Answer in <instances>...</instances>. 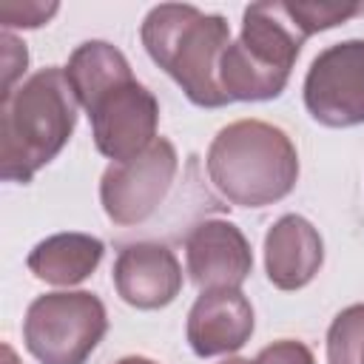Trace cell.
I'll return each mask as SVG.
<instances>
[{"instance_id":"cell-4","label":"cell","mask_w":364,"mask_h":364,"mask_svg":"<svg viewBox=\"0 0 364 364\" xmlns=\"http://www.w3.org/2000/svg\"><path fill=\"white\" fill-rule=\"evenodd\" d=\"M205 168L219 196L239 208L273 205L299 182L293 139L264 119H236L219 128L208 148Z\"/></svg>"},{"instance_id":"cell-12","label":"cell","mask_w":364,"mask_h":364,"mask_svg":"<svg viewBox=\"0 0 364 364\" xmlns=\"http://www.w3.org/2000/svg\"><path fill=\"white\" fill-rule=\"evenodd\" d=\"M324 262L321 233L299 213H284L264 233V270L273 287L301 290Z\"/></svg>"},{"instance_id":"cell-9","label":"cell","mask_w":364,"mask_h":364,"mask_svg":"<svg viewBox=\"0 0 364 364\" xmlns=\"http://www.w3.org/2000/svg\"><path fill=\"white\" fill-rule=\"evenodd\" d=\"M185 267L202 293L239 290L253 270V250L233 222L205 219L185 239Z\"/></svg>"},{"instance_id":"cell-16","label":"cell","mask_w":364,"mask_h":364,"mask_svg":"<svg viewBox=\"0 0 364 364\" xmlns=\"http://www.w3.org/2000/svg\"><path fill=\"white\" fill-rule=\"evenodd\" d=\"M250 364H316V358L307 344H301L296 338H279V341L267 344Z\"/></svg>"},{"instance_id":"cell-2","label":"cell","mask_w":364,"mask_h":364,"mask_svg":"<svg viewBox=\"0 0 364 364\" xmlns=\"http://www.w3.org/2000/svg\"><path fill=\"white\" fill-rule=\"evenodd\" d=\"M80 100L65 68L48 65L3 94L0 102V176L31 182L71 139Z\"/></svg>"},{"instance_id":"cell-7","label":"cell","mask_w":364,"mask_h":364,"mask_svg":"<svg viewBox=\"0 0 364 364\" xmlns=\"http://www.w3.org/2000/svg\"><path fill=\"white\" fill-rule=\"evenodd\" d=\"M179 156L171 139L156 136L142 154L125 162H111L100 179V202L105 216L119 225L148 222L173 188Z\"/></svg>"},{"instance_id":"cell-1","label":"cell","mask_w":364,"mask_h":364,"mask_svg":"<svg viewBox=\"0 0 364 364\" xmlns=\"http://www.w3.org/2000/svg\"><path fill=\"white\" fill-rule=\"evenodd\" d=\"M65 77L91 119V136L102 156L125 162L156 139L159 102L134 77L117 46L105 40L80 43L68 57Z\"/></svg>"},{"instance_id":"cell-17","label":"cell","mask_w":364,"mask_h":364,"mask_svg":"<svg viewBox=\"0 0 364 364\" xmlns=\"http://www.w3.org/2000/svg\"><path fill=\"white\" fill-rule=\"evenodd\" d=\"M0 43H3V94H9L14 88V80L28 65V51H26V43H20L11 31H3Z\"/></svg>"},{"instance_id":"cell-6","label":"cell","mask_w":364,"mask_h":364,"mask_svg":"<svg viewBox=\"0 0 364 364\" xmlns=\"http://www.w3.org/2000/svg\"><path fill=\"white\" fill-rule=\"evenodd\" d=\"M105 330V304L88 290L43 293L28 304L23 318L26 350L40 364H85Z\"/></svg>"},{"instance_id":"cell-11","label":"cell","mask_w":364,"mask_h":364,"mask_svg":"<svg viewBox=\"0 0 364 364\" xmlns=\"http://www.w3.org/2000/svg\"><path fill=\"white\" fill-rule=\"evenodd\" d=\"M253 324V307L242 290H205L188 313L185 336L199 358H213L245 347Z\"/></svg>"},{"instance_id":"cell-19","label":"cell","mask_w":364,"mask_h":364,"mask_svg":"<svg viewBox=\"0 0 364 364\" xmlns=\"http://www.w3.org/2000/svg\"><path fill=\"white\" fill-rule=\"evenodd\" d=\"M3 355H6V364H17V358H14V353H11L9 344H3Z\"/></svg>"},{"instance_id":"cell-10","label":"cell","mask_w":364,"mask_h":364,"mask_svg":"<svg viewBox=\"0 0 364 364\" xmlns=\"http://www.w3.org/2000/svg\"><path fill=\"white\" fill-rule=\"evenodd\" d=\"M114 287L136 310L168 307L182 290V267L171 247L159 242L125 245L114 262Z\"/></svg>"},{"instance_id":"cell-14","label":"cell","mask_w":364,"mask_h":364,"mask_svg":"<svg viewBox=\"0 0 364 364\" xmlns=\"http://www.w3.org/2000/svg\"><path fill=\"white\" fill-rule=\"evenodd\" d=\"M327 364H364V304L344 307L327 330Z\"/></svg>"},{"instance_id":"cell-15","label":"cell","mask_w":364,"mask_h":364,"mask_svg":"<svg viewBox=\"0 0 364 364\" xmlns=\"http://www.w3.org/2000/svg\"><path fill=\"white\" fill-rule=\"evenodd\" d=\"M57 3H17V0H3L0 3V23L3 28H40L57 14Z\"/></svg>"},{"instance_id":"cell-3","label":"cell","mask_w":364,"mask_h":364,"mask_svg":"<svg viewBox=\"0 0 364 364\" xmlns=\"http://www.w3.org/2000/svg\"><path fill=\"white\" fill-rule=\"evenodd\" d=\"M148 57L199 108L228 105L219 82V63L230 46V26L222 14H208L191 3L154 6L139 28Z\"/></svg>"},{"instance_id":"cell-20","label":"cell","mask_w":364,"mask_h":364,"mask_svg":"<svg viewBox=\"0 0 364 364\" xmlns=\"http://www.w3.org/2000/svg\"><path fill=\"white\" fill-rule=\"evenodd\" d=\"M222 364H250V361L247 358H225Z\"/></svg>"},{"instance_id":"cell-13","label":"cell","mask_w":364,"mask_h":364,"mask_svg":"<svg viewBox=\"0 0 364 364\" xmlns=\"http://www.w3.org/2000/svg\"><path fill=\"white\" fill-rule=\"evenodd\" d=\"M105 245L91 233H54L34 245L26 264L34 279L57 287L85 282L102 262Z\"/></svg>"},{"instance_id":"cell-8","label":"cell","mask_w":364,"mask_h":364,"mask_svg":"<svg viewBox=\"0 0 364 364\" xmlns=\"http://www.w3.org/2000/svg\"><path fill=\"white\" fill-rule=\"evenodd\" d=\"M304 105L327 128L364 125V40H341L313 57Z\"/></svg>"},{"instance_id":"cell-18","label":"cell","mask_w":364,"mask_h":364,"mask_svg":"<svg viewBox=\"0 0 364 364\" xmlns=\"http://www.w3.org/2000/svg\"><path fill=\"white\" fill-rule=\"evenodd\" d=\"M117 364H156L154 358H145V355H125V358H119Z\"/></svg>"},{"instance_id":"cell-5","label":"cell","mask_w":364,"mask_h":364,"mask_svg":"<svg viewBox=\"0 0 364 364\" xmlns=\"http://www.w3.org/2000/svg\"><path fill=\"white\" fill-rule=\"evenodd\" d=\"M287 0L250 3L242 14L239 40L228 46L219 63V82L230 102H262L284 91L301 43Z\"/></svg>"}]
</instances>
